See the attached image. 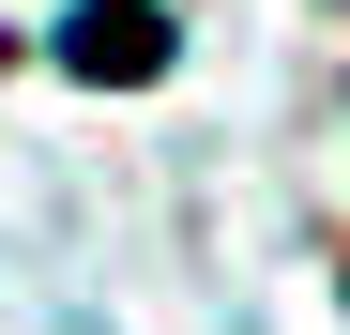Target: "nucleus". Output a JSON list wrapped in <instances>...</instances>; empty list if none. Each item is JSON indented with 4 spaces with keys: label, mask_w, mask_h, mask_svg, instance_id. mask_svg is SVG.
<instances>
[{
    "label": "nucleus",
    "mask_w": 350,
    "mask_h": 335,
    "mask_svg": "<svg viewBox=\"0 0 350 335\" xmlns=\"http://www.w3.org/2000/svg\"><path fill=\"white\" fill-rule=\"evenodd\" d=\"M62 62L77 77H152L167 62V16H152V0H92V16L62 31Z\"/></svg>",
    "instance_id": "f257e3e1"
}]
</instances>
